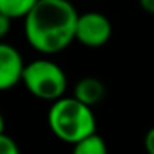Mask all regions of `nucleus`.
Masks as SVG:
<instances>
[{
  "label": "nucleus",
  "instance_id": "obj_3",
  "mask_svg": "<svg viewBox=\"0 0 154 154\" xmlns=\"http://www.w3.org/2000/svg\"><path fill=\"white\" fill-rule=\"evenodd\" d=\"M22 83L28 93L43 101H55L61 98L68 86L63 68L47 58H38L25 65Z\"/></svg>",
  "mask_w": 154,
  "mask_h": 154
},
{
  "label": "nucleus",
  "instance_id": "obj_2",
  "mask_svg": "<svg viewBox=\"0 0 154 154\" xmlns=\"http://www.w3.org/2000/svg\"><path fill=\"white\" fill-rule=\"evenodd\" d=\"M47 121L51 133L71 146L96 131V118L91 106L75 96H61L55 100L48 109Z\"/></svg>",
  "mask_w": 154,
  "mask_h": 154
},
{
  "label": "nucleus",
  "instance_id": "obj_10",
  "mask_svg": "<svg viewBox=\"0 0 154 154\" xmlns=\"http://www.w3.org/2000/svg\"><path fill=\"white\" fill-rule=\"evenodd\" d=\"M10 28H12V18L4 14H0V40H4L7 37Z\"/></svg>",
  "mask_w": 154,
  "mask_h": 154
},
{
  "label": "nucleus",
  "instance_id": "obj_8",
  "mask_svg": "<svg viewBox=\"0 0 154 154\" xmlns=\"http://www.w3.org/2000/svg\"><path fill=\"white\" fill-rule=\"evenodd\" d=\"M73 151L76 154H106L108 146L103 137L100 134H96V131H94V133L88 134L86 137L80 139L78 143H75Z\"/></svg>",
  "mask_w": 154,
  "mask_h": 154
},
{
  "label": "nucleus",
  "instance_id": "obj_6",
  "mask_svg": "<svg viewBox=\"0 0 154 154\" xmlns=\"http://www.w3.org/2000/svg\"><path fill=\"white\" fill-rule=\"evenodd\" d=\"M104 93H106V90H104L103 81H100L98 78H93V76L81 78L75 85V90H73V96L91 108L94 104L101 103V100L104 98Z\"/></svg>",
  "mask_w": 154,
  "mask_h": 154
},
{
  "label": "nucleus",
  "instance_id": "obj_13",
  "mask_svg": "<svg viewBox=\"0 0 154 154\" xmlns=\"http://www.w3.org/2000/svg\"><path fill=\"white\" fill-rule=\"evenodd\" d=\"M0 133H5V119L2 116V113H0Z\"/></svg>",
  "mask_w": 154,
  "mask_h": 154
},
{
  "label": "nucleus",
  "instance_id": "obj_5",
  "mask_svg": "<svg viewBox=\"0 0 154 154\" xmlns=\"http://www.w3.org/2000/svg\"><path fill=\"white\" fill-rule=\"evenodd\" d=\"M23 58L15 47L0 40V91H8L22 81Z\"/></svg>",
  "mask_w": 154,
  "mask_h": 154
},
{
  "label": "nucleus",
  "instance_id": "obj_12",
  "mask_svg": "<svg viewBox=\"0 0 154 154\" xmlns=\"http://www.w3.org/2000/svg\"><path fill=\"white\" fill-rule=\"evenodd\" d=\"M139 5L146 14L154 15V0H139Z\"/></svg>",
  "mask_w": 154,
  "mask_h": 154
},
{
  "label": "nucleus",
  "instance_id": "obj_1",
  "mask_svg": "<svg viewBox=\"0 0 154 154\" xmlns=\"http://www.w3.org/2000/svg\"><path fill=\"white\" fill-rule=\"evenodd\" d=\"M78 12L70 0H38L23 18L28 45L42 55H57L76 40Z\"/></svg>",
  "mask_w": 154,
  "mask_h": 154
},
{
  "label": "nucleus",
  "instance_id": "obj_11",
  "mask_svg": "<svg viewBox=\"0 0 154 154\" xmlns=\"http://www.w3.org/2000/svg\"><path fill=\"white\" fill-rule=\"evenodd\" d=\"M144 147H146V151L149 154H154V126L144 136Z\"/></svg>",
  "mask_w": 154,
  "mask_h": 154
},
{
  "label": "nucleus",
  "instance_id": "obj_9",
  "mask_svg": "<svg viewBox=\"0 0 154 154\" xmlns=\"http://www.w3.org/2000/svg\"><path fill=\"white\" fill-rule=\"evenodd\" d=\"M20 147L8 134L0 133V154H18Z\"/></svg>",
  "mask_w": 154,
  "mask_h": 154
},
{
  "label": "nucleus",
  "instance_id": "obj_7",
  "mask_svg": "<svg viewBox=\"0 0 154 154\" xmlns=\"http://www.w3.org/2000/svg\"><path fill=\"white\" fill-rule=\"evenodd\" d=\"M38 0H0V14L15 18H25Z\"/></svg>",
  "mask_w": 154,
  "mask_h": 154
},
{
  "label": "nucleus",
  "instance_id": "obj_4",
  "mask_svg": "<svg viewBox=\"0 0 154 154\" xmlns=\"http://www.w3.org/2000/svg\"><path fill=\"white\" fill-rule=\"evenodd\" d=\"M113 33L111 22L106 15L100 12H86L78 15L76 22V40L90 48H98L108 43Z\"/></svg>",
  "mask_w": 154,
  "mask_h": 154
}]
</instances>
